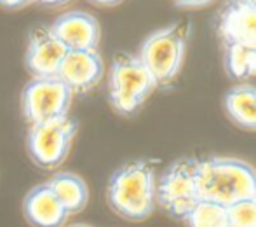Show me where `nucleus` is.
Listing matches in <instances>:
<instances>
[{
	"label": "nucleus",
	"instance_id": "1",
	"mask_svg": "<svg viewBox=\"0 0 256 227\" xmlns=\"http://www.w3.org/2000/svg\"><path fill=\"white\" fill-rule=\"evenodd\" d=\"M154 164L145 159H132L112 173L106 185L108 206L129 222H143L154 213L155 206Z\"/></svg>",
	"mask_w": 256,
	"mask_h": 227
},
{
	"label": "nucleus",
	"instance_id": "2",
	"mask_svg": "<svg viewBox=\"0 0 256 227\" xmlns=\"http://www.w3.org/2000/svg\"><path fill=\"white\" fill-rule=\"evenodd\" d=\"M197 187L200 199L230 206L256 196V170L237 157H208L197 161Z\"/></svg>",
	"mask_w": 256,
	"mask_h": 227
},
{
	"label": "nucleus",
	"instance_id": "3",
	"mask_svg": "<svg viewBox=\"0 0 256 227\" xmlns=\"http://www.w3.org/2000/svg\"><path fill=\"white\" fill-rule=\"evenodd\" d=\"M192 25L186 20L176 21L152 32L140 46V61L154 77L157 89H168L178 79L186 56Z\"/></svg>",
	"mask_w": 256,
	"mask_h": 227
},
{
	"label": "nucleus",
	"instance_id": "4",
	"mask_svg": "<svg viewBox=\"0 0 256 227\" xmlns=\"http://www.w3.org/2000/svg\"><path fill=\"white\" fill-rule=\"evenodd\" d=\"M157 89L154 77L131 53H118L108 72V102L118 115L131 117Z\"/></svg>",
	"mask_w": 256,
	"mask_h": 227
},
{
	"label": "nucleus",
	"instance_id": "5",
	"mask_svg": "<svg viewBox=\"0 0 256 227\" xmlns=\"http://www.w3.org/2000/svg\"><path fill=\"white\" fill-rule=\"evenodd\" d=\"M200 201L197 187V159L183 157L171 163L155 185V203L169 217L185 220V217Z\"/></svg>",
	"mask_w": 256,
	"mask_h": 227
},
{
	"label": "nucleus",
	"instance_id": "6",
	"mask_svg": "<svg viewBox=\"0 0 256 227\" xmlns=\"http://www.w3.org/2000/svg\"><path fill=\"white\" fill-rule=\"evenodd\" d=\"M78 124L66 117L30 124L26 133V150L42 170H56L64 163L74 145Z\"/></svg>",
	"mask_w": 256,
	"mask_h": 227
},
{
	"label": "nucleus",
	"instance_id": "7",
	"mask_svg": "<svg viewBox=\"0 0 256 227\" xmlns=\"http://www.w3.org/2000/svg\"><path fill=\"white\" fill-rule=\"evenodd\" d=\"M74 93L58 77H32L21 91V112L28 124L66 117Z\"/></svg>",
	"mask_w": 256,
	"mask_h": 227
},
{
	"label": "nucleus",
	"instance_id": "8",
	"mask_svg": "<svg viewBox=\"0 0 256 227\" xmlns=\"http://www.w3.org/2000/svg\"><path fill=\"white\" fill-rule=\"evenodd\" d=\"M216 32L223 48L256 53V7L248 0H228L218 16Z\"/></svg>",
	"mask_w": 256,
	"mask_h": 227
},
{
	"label": "nucleus",
	"instance_id": "9",
	"mask_svg": "<svg viewBox=\"0 0 256 227\" xmlns=\"http://www.w3.org/2000/svg\"><path fill=\"white\" fill-rule=\"evenodd\" d=\"M68 49L61 44L49 27L30 32L24 51V67L32 77H58Z\"/></svg>",
	"mask_w": 256,
	"mask_h": 227
},
{
	"label": "nucleus",
	"instance_id": "10",
	"mask_svg": "<svg viewBox=\"0 0 256 227\" xmlns=\"http://www.w3.org/2000/svg\"><path fill=\"white\" fill-rule=\"evenodd\" d=\"M103 74L104 65L98 49H84L66 53L58 72V79L63 81L74 95H86L102 82Z\"/></svg>",
	"mask_w": 256,
	"mask_h": 227
},
{
	"label": "nucleus",
	"instance_id": "11",
	"mask_svg": "<svg viewBox=\"0 0 256 227\" xmlns=\"http://www.w3.org/2000/svg\"><path fill=\"white\" fill-rule=\"evenodd\" d=\"M49 28L68 51L98 49L102 41V27L98 20L86 11H68L58 16Z\"/></svg>",
	"mask_w": 256,
	"mask_h": 227
},
{
	"label": "nucleus",
	"instance_id": "12",
	"mask_svg": "<svg viewBox=\"0 0 256 227\" xmlns=\"http://www.w3.org/2000/svg\"><path fill=\"white\" fill-rule=\"evenodd\" d=\"M23 215L32 227H63L70 218L48 183H38L23 199Z\"/></svg>",
	"mask_w": 256,
	"mask_h": 227
},
{
	"label": "nucleus",
	"instance_id": "13",
	"mask_svg": "<svg viewBox=\"0 0 256 227\" xmlns=\"http://www.w3.org/2000/svg\"><path fill=\"white\" fill-rule=\"evenodd\" d=\"M46 183L70 217L86 210L89 203V187L80 175L72 171H60L52 175Z\"/></svg>",
	"mask_w": 256,
	"mask_h": 227
},
{
	"label": "nucleus",
	"instance_id": "14",
	"mask_svg": "<svg viewBox=\"0 0 256 227\" xmlns=\"http://www.w3.org/2000/svg\"><path fill=\"white\" fill-rule=\"evenodd\" d=\"M225 110L237 126L256 131V88L248 82L234 86L225 95Z\"/></svg>",
	"mask_w": 256,
	"mask_h": 227
},
{
	"label": "nucleus",
	"instance_id": "15",
	"mask_svg": "<svg viewBox=\"0 0 256 227\" xmlns=\"http://www.w3.org/2000/svg\"><path fill=\"white\" fill-rule=\"evenodd\" d=\"M188 227H230L226 206L214 201L200 199L185 217Z\"/></svg>",
	"mask_w": 256,
	"mask_h": 227
},
{
	"label": "nucleus",
	"instance_id": "16",
	"mask_svg": "<svg viewBox=\"0 0 256 227\" xmlns=\"http://www.w3.org/2000/svg\"><path fill=\"white\" fill-rule=\"evenodd\" d=\"M225 49V68L226 74L239 81L256 77V53L240 48H223Z\"/></svg>",
	"mask_w": 256,
	"mask_h": 227
},
{
	"label": "nucleus",
	"instance_id": "17",
	"mask_svg": "<svg viewBox=\"0 0 256 227\" xmlns=\"http://www.w3.org/2000/svg\"><path fill=\"white\" fill-rule=\"evenodd\" d=\"M228 211V225L230 227H256V199L237 201V203L226 206Z\"/></svg>",
	"mask_w": 256,
	"mask_h": 227
},
{
	"label": "nucleus",
	"instance_id": "18",
	"mask_svg": "<svg viewBox=\"0 0 256 227\" xmlns=\"http://www.w3.org/2000/svg\"><path fill=\"white\" fill-rule=\"evenodd\" d=\"M34 2H37V0H0V7H4V9L16 11V9L28 7L30 4H34Z\"/></svg>",
	"mask_w": 256,
	"mask_h": 227
},
{
	"label": "nucleus",
	"instance_id": "19",
	"mask_svg": "<svg viewBox=\"0 0 256 227\" xmlns=\"http://www.w3.org/2000/svg\"><path fill=\"white\" fill-rule=\"evenodd\" d=\"M174 6L178 7H186V9H199V7H204L208 4H211L212 0H171Z\"/></svg>",
	"mask_w": 256,
	"mask_h": 227
},
{
	"label": "nucleus",
	"instance_id": "20",
	"mask_svg": "<svg viewBox=\"0 0 256 227\" xmlns=\"http://www.w3.org/2000/svg\"><path fill=\"white\" fill-rule=\"evenodd\" d=\"M37 2H40L42 6H46V7H60V6L68 4L70 0H37Z\"/></svg>",
	"mask_w": 256,
	"mask_h": 227
},
{
	"label": "nucleus",
	"instance_id": "21",
	"mask_svg": "<svg viewBox=\"0 0 256 227\" xmlns=\"http://www.w3.org/2000/svg\"><path fill=\"white\" fill-rule=\"evenodd\" d=\"M89 2L96 4V6H102V7H114V6H118L122 0H89Z\"/></svg>",
	"mask_w": 256,
	"mask_h": 227
},
{
	"label": "nucleus",
	"instance_id": "22",
	"mask_svg": "<svg viewBox=\"0 0 256 227\" xmlns=\"http://www.w3.org/2000/svg\"><path fill=\"white\" fill-rule=\"evenodd\" d=\"M70 227H92V225H88V224H74V225H70Z\"/></svg>",
	"mask_w": 256,
	"mask_h": 227
},
{
	"label": "nucleus",
	"instance_id": "23",
	"mask_svg": "<svg viewBox=\"0 0 256 227\" xmlns=\"http://www.w3.org/2000/svg\"><path fill=\"white\" fill-rule=\"evenodd\" d=\"M248 2H250V4H251V6H253V7H256V0H248Z\"/></svg>",
	"mask_w": 256,
	"mask_h": 227
},
{
	"label": "nucleus",
	"instance_id": "24",
	"mask_svg": "<svg viewBox=\"0 0 256 227\" xmlns=\"http://www.w3.org/2000/svg\"><path fill=\"white\" fill-rule=\"evenodd\" d=\"M254 199H256V196H254Z\"/></svg>",
	"mask_w": 256,
	"mask_h": 227
}]
</instances>
